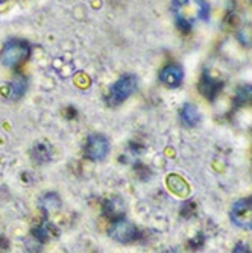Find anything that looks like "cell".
<instances>
[{
	"instance_id": "6da1fadb",
	"label": "cell",
	"mask_w": 252,
	"mask_h": 253,
	"mask_svg": "<svg viewBox=\"0 0 252 253\" xmlns=\"http://www.w3.org/2000/svg\"><path fill=\"white\" fill-rule=\"evenodd\" d=\"M31 56V45L26 40L13 38L5 43L0 52V61L9 68H17L25 64Z\"/></svg>"
},
{
	"instance_id": "7a4b0ae2",
	"label": "cell",
	"mask_w": 252,
	"mask_h": 253,
	"mask_svg": "<svg viewBox=\"0 0 252 253\" xmlns=\"http://www.w3.org/2000/svg\"><path fill=\"white\" fill-rule=\"evenodd\" d=\"M137 89V77L134 74H125L119 77L116 82L110 87L107 96V105L111 108L120 106L123 102L128 100Z\"/></svg>"
},
{
	"instance_id": "3957f363",
	"label": "cell",
	"mask_w": 252,
	"mask_h": 253,
	"mask_svg": "<svg viewBox=\"0 0 252 253\" xmlns=\"http://www.w3.org/2000/svg\"><path fill=\"white\" fill-rule=\"evenodd\" d=\"M111 150V144L105 135L93 134L87 138L85 146H84V155L87 159L93 161V163H99L104 161Z\"/></svg>"
},
{
	"instance_id": "277c9868",
	"label": "cell",
	"mask_w": 252,
	"mask_h": 253,
	"mask_svg": "<svg viewBox=\"0 0 252 253\" xmlns=\"http://www.w3.org/2000/svg\"><path fill=\"white\" fill-rule=\"evenodd\" d=\"M110 234L112 238L122 241V243H129L137 237V227L128 222H117L112 224Z\"/></svg>"
},
{
	"instance_id": "5b68a950",
	"label": "cell",
	"mask_w": 252,
	"mask_h": 253,
	"mask_svg": "<svg viewBox=\"0 0 252 253\" xmlns=\"http://www.w3.org/2000/svg\"><path fill=\"white\" fill-rule=\"evenodd\" d=\"M159 79L166 87L175 88L182 82V72L178 65H169L163 68V72L159 73Z\"/></svg>"
},
{
	"instance_id": "8992f818",
	"label": "cell",
	"mask_w": 252,
	"mask_h": 253,
	"mask_svg": "<svg viewBox=\"0 0 252 253\" xmlns=\"http://www.w3.org/2000/svg\"><path fill=\"white\" fill-rule=\"evenodd\" d=\"M32 161L35 164H46L52 159V147L47 143H37L31 152Z\"/></svg>"
},
{
	"instance_id": "52a82bcc",
	"label": "cell",
	"mask_w": 252,
	"mask_h": 253,
	"mask_svg": "<svg viewBox=\"0 0 252 253\" xmlns=\"http://www.w3.org/2000/svg\"><path fill=\"white\" fill-rule=\"evenodd\" d=\"M199 111L191 106V105H186V106H182L181 109V120L182 123H184L186 126H189V128H193V126H196L199 123Z\"/></svg>"
},
{
	"instance_id": "ba28073f",
	"label": "cell",
	"mask_w": 252,
	"mask_h": 253,
	"mask_svg": "<svg viewBox=\"0 0 252 253\" xmlns=\"http://www.w3.org/2000/svg\"><path fill=\"white\" fill-rule=\"evenodd\" d=\"M28 88V82H26V79H23V77H18L16 79L14 82H11L9 84V91H8V96L13 99V100H17L20 99L23 94H25V91Z\"/></svg>"
},
{
	"instance_id": "9c48e42d",
	"label": "cell",
	"mask_w": 252,
	"mask_h": 253,
	"mask_svg": "<svg viewBox=\"0 0 252 253\" xmlns=\"http://www.w3.org/2000/svg\"><path fill=\"white\" fill-rule=\"evenodd\" d=\"M0 2H6V0H0Z\"/></svg>"
}]
</instances>
